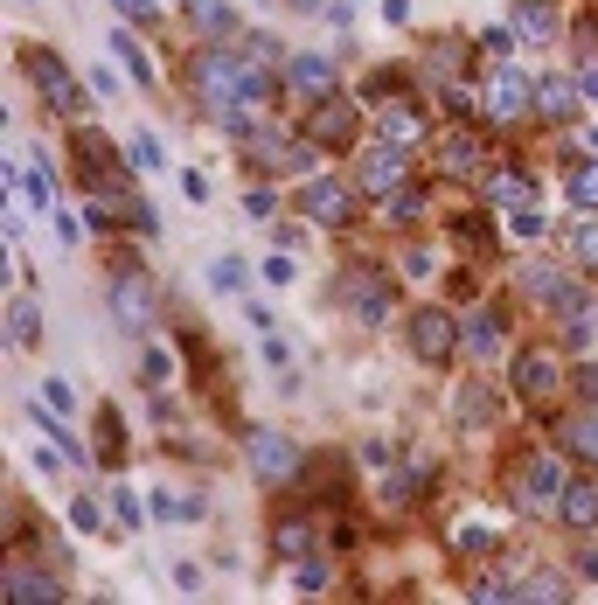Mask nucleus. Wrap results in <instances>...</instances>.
I'll return each mask as SVG.
<instances>
[{
    "label": "nucleus",
    "mask_w": 598,
    "mask_h": 605,
    "mask_svg": "<svg viewBox=\"0 0 598 605\" xmlns=\"http://www.w3.org/2000/svg\"><path fill=\"white\" fill-rule=\"evenodd\" d=\"M188 98H195L202 119L223 126V133H230L237 112H258V105H251V84H244V56H230L223 42L195 49V63H188Z\"/></svg>",
    "instance_id": "obj_1"
},
{
    "label": "nucleus",
    "mask_w": 598,
    "mask_h": 605,
    "mask_svg": "<svg viewBox=\"0 0 598 605\" xmlns=\"http://www.w3.org/2000/svg\"><path fill=\"white\" fill-rule=\"evenodd\" d=\"M508 390H515V404H529L536 418L557 411V404L571 397L564 348H557V341H529V348H515V362H508Z\"/></svg>",
    "instance_id": "obj_2"
},
{
    "label": "nucleus",
    "mask_w": 598,
    "mask_h": 605,
    "mask_svg": "<svg viewBox=\"0 0 598 605\" xmlns=\"http://www.w3.org/2000/svg\"><path fill=\"white\" fill-rule=\"evenodd\" d=\"M564 487H571V473H564V453H550V446H522L508 466V508L515 515H557Z\"/></svg>",
    "instance_id": "obj_3"
},
{
    "label": "nucleus",
    "mask_w": 598,
    "mask_h": 605,
    "mask_svg": "<svg viewBox=\"0 0 598 605\" xmlns=\"http://www.w3.org/2000/svg\"><path fill=\"white\" fill-rule=\"evenodd\" d=\"M14 63H21V77L42 91V105H49L56 119H77V112H84V84L70 77V63H63L49 42H14Z\"/></svg>",
    "instance_id": "obj_4"
},
{
    "label": "nucleus",
    "mask_w": 598,
    "mask_h": 605,
    "mask_svg": "<svg viewBox=\"0 0 598 605\" xmlns=\"http://www.w3.org/2000/svg\"><path fill=\"white\" fill-rule=\"evenodd\" d=\"M293 202H299V216H306L313 230H355L369 195H362L355 181H341V174H306L293 188Z\"/></svg>",
    "instance_id": "obj_5"
},
{
    "label": "nucleus",
    "mask_w": 598,
    "mask_h": 605,
    "mask_svg": "<svg viewBox=\"0 0 598 605\" xmlns=\"http://www.w3.org/2000/svg\"><path fill=\"white\" fill-rule=\"evenodd\" d=\"M334 300H341V313H348L355 327H383L390 306H397V279H390L383 265H348L341 286H334Z\"/></svg>",
    "instance_id": "obj_6"
},
{
    "label": "nucleus",
    "mask_w": 598,
    "mask_h": 605,
    "mask_svg": "<svg viewBox=\"0 0 598 605\" xmlns=\"http://www.w3.org/2000/svg\"><path fill=\"white\" fill-rule=\"evenodd\" d=\"M536 119V77L522 63H487V126L515 133Z\"/></svg>",
    "instance_id": "obj_7"
},
{
    "label": "nucleus",
    "mask_w": 598,
    "mask_h": 605,
    "mask_svg": "<svg viewBox=\"0 0 598 605\" xmlns=\"http://www.w3.org/2000/svg\"><path fill=\"white\" fill-rule=\"evenodd\" d=\"M404 348H411V362L446 369L452 355H459V320H452L446 306H418V313L404 320Z\"/></svg>",
    "instance_id": "obj_8"
},
{
    "label": "nucleus",
    "mask_w": 598,
    "mask_h": 605,
    "mask_svg": "<svg viewBox=\"0 0 598 605\" xmlns=\"http://www.w3.org/2000/svg\"><path fill=\"white\" fill-rule=\"evenodd\" d=\"M299 133L313 140V147H327V153H348L355 140H362V105L355 98H320V105H306V119H299Z\"/></svg>",
    "instance_id": "obj_9"
},
{
    "label": "nucleus",
    "mask_w": 598,
    "mask_h": 605,
    "mask_svg": "<svg viewBox=\"0 0 598 605\" xmlns=\"http://www.w3.org/2000/svg\"><path fill=\"white\" fill-rule=\"evenodd\" d=\"M404 181H418V174H411V147H390V140H376V147L355 153V188H362L369 202H390Z\"/></svg>",
    "instance_id": "obj_10"
},
{
    "label": "nucleus",
    "mask_w": 598,
    "mask_h": 605,
    "mask_svg": "<svg viewBox=\"0 0 598 605\" xmlns=\"http://www.w3.org/2000/svg\"><path fill=\"white\" fill-rule=\"evenodd\" d=\"M244 459H251V473H258V487H293L299 473H306V453H299L286 432H251L244 439Z\"/></svg>",
    "instance_id": "obj_11"
},
{
    "label": "nucleus",
    "mask_w": 598,
    "mask_h": 605,
    "mask_svg": "<svg viewBox=\"0 0 598 605\" xmlns=\"http://www.w3.org/2000/svg\"><path fill=\"white\" fill-rule=\"evenodd\" d=\"M432 167L446 174V181H459V188H473V181H487V140L473 133V126H452V133H439L432 140Z\"/></svg>",
    "instance_id": "obj_12"
},
{
    "label": "nucleus",
    "mask_w": 598,
    "mask_h": 605,
    "mask_svg": "<svg viewBox=\"0 0 598 605\" xmlns=\"http://www.w3.org/2000/svg\"><path fill=\"white\" fill-rule=\"evenodd\" d=\"M112 320H119L126 334H153V320H160V293H153L147 272H133V265L112 272Z\"/></svg>",
    "instance_id": "obj_13"
},
{
    "label": "nucleus",
    "mask_w": 598,
    "mask_h": 605,
    "mask_svg": "<svg viewBox=\"0 0 598 605\" xmlns=\"http://www.w3.org/2000/svg\"><path fill=\"white\" fill-rule=\"evenodd\" d=\"M592 334H598V300H592V286H571L564 300L550 306V341H557L564 355H585V348H592Z\"/></svg>",
    "instance_id": "obj_14"
},
{
    "label": "nucleus",
    "mask_w": 598,
    "mask_h": 605,
    "mask_svg": "<svg viewBox=\"0 0 598 605\" xmlns=\"http://www.w3.org/2000/svg\"><path fill=\"white\" fill-rule=\"evenodd\" d=\"M578 112H585V84L564 70H536V126L564 133V126H578Z\"/></svg>",
    "instance_id": "obj_15"
},
{
    "label": "nucleus",
    "mask_w": 598,
    "mask_h": 605,
    "mask_svg": "<svg viewBox=\"0 0 598 605\" xmlns=\"http://www.w3.org/2000/svg\"><path fill=\"white\" fill-rule=\"evenodd\" d=\"M320 550V501H299V508H279L272 515V557L279 564H299Z\"/></svg>",
    "instance_id": "obj_16"
},
{
    "label": "nucleus",
    "mask_w": 598,
    "mask_h": 605,
    "mask_svg": "<svg viewBox=\"0 0 598 605\" xmlns=\"http://www.w3.org/2000/svg\"><path fill=\"white\" fill-rule=\"evenodd\" d=\"M279 77L293 84V98H299V105H320V98H334V91H341V70H334V63H327L320 49H293Z\"/></svg>",
    "instance_id": "obj_17"
},
{
    "label": "nucleus",
    "mask_w": 598,
    "mask_h": 605,
    "mask_svg": "<svg viewBox=\"0 0 598 605\" xmlns=\"http://www.w3.org/2000/svg\"><path fill=\"white\" fill-rule=\"evenodd\" d=\"M0 592H7V605H49V599H63V578L56 571H35L21 550L0 564Z\"/></svg>",
    "instance_id": "obj_18"
},
{
    "label": "nucleus",
    "mask_w": 598,
    "mask_h": 605,
    "mask_svg": "<svg viewBox=\"0 0 598 605\" xmlns=\"http://www.w3.org/2000/svg\"><path fill=\"white\" fill-rule=\"evenodd\" d=\"M376 133L390 140V147H425L432 140V112L404 91V98H390V105H376Z\"/></svg>",
    "instance_id": "obj_19"
},
{
    "label": "nucleus",
    "mask_w": 598,
    "mask_h": 605,
    "mask_svg": "<svg viewBox=\"0 0 598 605\" xmlns=\"http://www.w3.org/2000/svg\"><path fill=\"white\" fill-rule=\"evenodd\" d=\"M501 341H508L501 306H480V313H466V320H459V355H466L473 369H487V362L501 355Z\"/></svg>",
    "instance_id": "obj_20"
},
{
    "label": "nucleus",
    "mask_w": 598,
    "mask_h": 605,
    "mask_svg": "<svg viewBox=\"0 0 598 605\" xmlns=\"http://www.w3.org/2000/svg\"><path fill=\"white\" fill-rule=\"evenodd\" d=\"M452 418H459V425H466V432H473V425H480V432H487V425H494V418H501V390H494V383H487V369H473V376H466V383H459V390H452Z\"/></svg>",
    "instance_id": "obj_21"
},
{
    "label": "nucleus",
    "mask_w": 598,
    "mask_h": 605,
    "mask_svg": "<svg viewBox=\"0 0 598 605\" xmlns=\"http://www.w3.org/2000/svg\"><path fill=\"white\" fill-rule=\"evenodd\" d=\"M564 293H571V272H557V265H543V258H529V265L515 272V300L536 306V313H550Z\"/></svg>",
    "instance_id": "obj_22"
},
{
    "label": "nucleus",
    "mask_w": 598,
    "mask_h": 605,
    "mask_svg": "<svg viewBox=\"0 0 598 605\" xmlns=\"http://www.w3.org/2000/svg\"><path fill=\"white\" fill-rule=\"evenodd\" d=\"M487 202L494 209H522V202H536V181H529V167L522 160H508V167H487Z\"/></svg>",
    "instance_id": "obj_23"
},
{
    "label": "nucleus",
    "mask_w": 598,
    "mask_h": 605,
    "mask_svg": "<svg viewBox=\"0 0 598 605\" xmlns=\"http://www.w3.org/2000/svg\"><path fill=\"white\" fill-rule=\"evenodd\" d=\"M557 522H564V529H578V536H585V529H598V480H571V487H564Z\"/></svg>",
    "instance_id": "obj_24"
},
{
    "label": "nucleus",
    "mask_w": 598,
    "mask_h": 605,
    "mask_svg": "<svg viewBox=\"0 0 598 605\" xmlns=\"http://www.w3.org/2000/svg\"><path fill=\"white\" fill-rule=\"evenodd\" d=\"M181 7H188V21H195L202 42H230L237 35V7L230 0H181Z\"/></svg>",
    "instance_id": "obj_25"
},
{
    "label": "nucleus",
    "mask_w": 598,
    "mask_h": 605,
    "mask_svg": "<svg viewBox=\"0 0 598 605\" xmlns=\"http://www.w3.org/2000/svg\"><path fill=\"white\" fill-rule=\"evenodd\" d=\"M35 341H42V306L28 293H14L7 300V348H35Z\"/></svg>",
    "instance_id": "obj_26"
},
{
    "label": "nucleus",
    "mask_w": 598,
    "mask_h": 605,
    "mask_svg": "<svg viewBox=\"0 0 598 605\" xmlns=\"http://www.w3.org/2000/svg\"><path fill=\"white\" fill-rule=\"evenodd\" d=\"M564 244H571V265L598 279V209H585V216H578V223L564 230Z\"/></svg>",
    "instance_id": "obj_27"
},
{
    "label": "nucleus",
    "mask_w": 598,
    "mask_h": 605,
    "mask_svg": "<svg viewBox=\"0 0 598 605\" xmlns=\"http://www.w3.org/2000/svg\"><path fill=\"white\" fill-rule=\"evenodd\" d=\"M508 21H515V35H522V42H550V35H557L550 0H515V14H508Z\"/></svg>",
    "instance_id": "obj_28"
},
{
    "label": "nucleus",
    "mask_w": 598,
    "mask_h": 605,
    "mask_svg": "<svg viewBox=\"0 0 598 605\" xmlns=\"http://www.w3.org/2000/svg\"><path fill=\"white\" fill-rule=\"evenodd\" d=\"M564 453H578V459L598 473V411H592V404H585V411L564 425Z\"/></svg>",
    "instance_id": "obj_29"
},
{
    "label": "nucleus",
    "mask_w": 598,
    "mask_h": 605,
    "mask_svg": "<svg viewBox=\"0 0 598 605\" xmlns=\"http://www.w3.org/2000/svg\"><path fill=\"white\" fill-rule=\"evenodd\" d=\"M425 209H432L425 181H404V188H397V195L383 202V216H390V223H404V230H411V223H425Z\"/></svg>",
    "instance_id": "obj_30"
},
{
    "label": "nucleus",
    "mask_w": 598,
    "mask_h": 605,
    "mask_svg": "<svg viewBox=\"0 0 598 605\" xmlns=\"http://www.w3.org/2000/svg\"><path fill=\"white\" fill-rule=\"evenodd\" d=\"M452 550L473 564V557H501V529H487V522H459L452 529Z\"/></svg>",
    "instance_id": "obj_31"
},
{
    "label": "nucleus",
    "mask_w": 598,
    "mask_h": 605,
    "mask_svg": "<svg viewBox=\"0 0 598 605\" xmlns=\"http://www.w3.org/2000/svg\"><path fill=\"white\" fill-rule=\"evenodd\" d=\"M98 439H105V466H126V453H133V446H126V418H119V411H112V404H98Z\"/></svg>",
    "instance_id": "obj_32"
},
{
    "label": "nucleus",
    "mask_w": 598,
    "mask_h": 605,
    "mask_svg": "<svg viewBox=\"0 0 598 605\" xmlns=\"http://www.w3.org/2000/svg\"><path fill=\"white\" fill-rule=\"evenodd\" d=\"M564 195H571V209L585 216V209H598V160H578L571 174H564Z\"/></svg>",
    "instance_id": "obj_33"
},
{
    "label": "nucleus",
    "mask_w": 598,
    "mask_h": 605,
    "mask_svg": "<svg viewBox=\"0 0 598 605\" xmlns=\"http://www.w3.org/2000/svg\"><path fill=\"white\" fill-rule=\"evenodd\" d=\"M452 244H459V251H487V244H494V223H487L480 209H466V216H452Z\"/></svg>",
    "instance_id": "obj_34"
},
{
    "label": "nucleus",
    "mask_w": 598,
    "mask_h": 605,
    "mask_svg": "<svg viewBox=\"0 0 598 605\" xmlns=\"http://www.w3.org/2000/svg\"><path fill=\"white\" fill-rule=\"evenodd\" d=\"M543 230H550V223H543V209H536V202L508 209V237H515V244H543Z\"/></svg>",
    "instance_id": "obj_35"
},
{
    "label": "nucleus",
    "mask_w": 598,
    "mask_h": 605,
    "mask_svg": "<svg viewBox=\"0 0 598 605\" xmlns=\"http://www.w3.org/2000/svg\"><path fill=\"white\" fill-rule=\"evenodd\" d=\"M126 160H133V174H160V167H167V147H160L153 133H140V140H126Z\"/></svg>",
    "instance_id": "obj_36"
},
{
    "label": "nucleus",
    "mask_w": 598,
    "mask_h": 605,
    "mask_svg": "<svg viewBox=\"0 0 598 605\" xmlns=\"http://www.w3.org/2000/svg\"><path fill=\"white\" fill-rule=\"evenodd\" d=\"M244 56H251L258 70H286V49H279L265 28H251V35H244Z\"/></svg>",
    "instance_id": "obj_37"
},
{
    "label": "nucleus",
    "mask_w": 598,
    "mask_h": 605,
    "mask_svg": "<svg viewBox=\"0 0 598 605\" xmlns=\"http://www.w3.org/2000/svg\"><path fill=\"white\" fill-rule=\"evenodd\" d=\"M14 188L35 202V209H49V167L42 160H28V167H14Z\"/></svg>",
    "instance_id": "obj_38"
},
{
    "label": "nucleus",
    "mask_w": 598,
    "mask_h": 605,
    "mask_svg": "<svg viewBox=\"0 0 598 605\" xmlns=\"http://www.w3.org/2000/svg\"><path fill=\"white\" fill-rule=\"evenodd\" d=\"M105 508H112V501H98V494H77V501H70V529L98 536V529H105Z\"/></svg>",
    "instance_id": "obj_39"
},
{
    "label": "nucleus",
    "mask_w": 598,
    "mask_h": 605,
    "mask_svg": "<svg viewBox=\"0 0 598 605\" xmlns=\"http://www.w3.org/2000/svg\"><path fill=\"white\" fill-rule=\"evenodd\" d=\"M112 49H119V63H126V70H133V84H153V63H147V49H140V42H133V35H126V28H119V35H112Z\"/></svg>",
    "instance_id": "obj_40"
},
{
    "label": "nucleus",
    "mask_w": 598,
    "mask_h": 605,
    "mask_svg": "<svg viewBox=\"0 0 598 605\" xmlns=\"http://www.w3.org/2000/svg\"><path fill=\"white\" fill-rule=\"evenodd\" d=\"M244 279H251L244 258H216V265H209V286H216V293H244Z\"/></svg>",
    "instance_id": "obj_41"
},
{
    "label": "nucleus",
    "mask_w": 598,
    "mask_h": 605,
    "mask_svg": "<svg viewBox=\"0 0 598 605\" xmlns=\"http://www.w3.org/2000/svg\"><path fill=\"white\" fill-rule=\"evenodd\" d=\"M42 404H49L56 418H77V390H70L63 376H49V383H42Z\"/></svg>",
    "instance_id": "obj_42"
},
{
    "label": "nucleus",
    "mask_w": 598,
    "mask_h": 605,
    "mask_svg": "<svg viewBox=\"0 0 598 605\" xmlns=\"http://www.w3.org/2000/svg\"><path fill=\"white\" fill-rule=\"evenodd\" d=\"M439 105H446V119H459V126H473V112H480V105H473V91H459V84H446V91H439Z\"/></svg>",
    "instance_id": "obj_43"
},
{
    "label": "nucleus",
    "mask_w": 598,
    "mask_h": 605,
    "mask_svg": "<svg viewBox=\"0 0 598 605\" xmlns=\"http://www.w3.org/2000/svg\"><path fill=\"white\" fill-rule=\"evenodd\" d=\"M112 529H119V536H133V529H140V501H133L126 487L112 494Z\"/></svg>",
    "instance_id": "obj_44"
},
{
    "label": "nucleus",
    "mask_w": 598,
    "mask_h": 605,
    "mask_svg": "<svg viewBox=\"0 0 598 605\" xmlns=\"http://www.w3.org/2000/svg\"><path fill=\"white\" fill-rule=\"evenodd\" d=\"M244 209H251V216H272V209H279V188H272V181H251V188H244Z\"/></svg>",
    "instance_id": "obj_45"
},
{
    "label": "nucleus",
    "mask_w": 598,
    "mask_h": 605,
    "mask_svg": "<svg viewBox=\"0 0 598 605\" xmlns=\"http://www.w3.org/2000/svg\"><path fill=\"white\" fill-rule=\"evenodd\" d=\"M571 397H578V404H592V411H598V362H585V369L571 376Z\"/></svg>",
    "instance_id": "obj_46"
},
{
    "label": "nucleus",
    "mask_w": 598,
    "mask_h": 605,
    "mask_svg": "<svg viewBox=\"0 0 598 605\" xmlns=\"http://www.w3.org/2000/svg\"><path fill=\"white\" fill-rule=\"evenodd\" d=\"M480 49H487V56H494V63H515V42H508V35H501V28H487V35H480Z\"/></svg>",
    "instance_id": "obj_47"
},
{
    "label": "nucleus",
    "mask_w": 598,
    "mask_h": 605,
    "mask_svg": "<svg viewBox=\"0 0 598 605\" xmlns=\"http://www.w3.org/2000/svg\"><path fill=\"white\" fill-rule=\"evenodd\" d=\"M404 279H432V251H425V244L404 251Z\"/></svg>",
    "instance_id": "obj_48"
},
{
    "label": "nucleus",
    "mask_w": 598,
    "mask_h": 605,
    "mask_svg": "<svg viewBox=\"0 0 598 605\" xmlns=\"http://www.w3.org/2000/svg\"><path fill=\"white\" fill-rule=\"evenodd\" d=\"M112 7H119L126 21H153V14H160V0H112Z\"/></svg>",
    "instance_id": "obj_49"
},
{
    "label": "nucleus",
    "mask_w": 598,
    "mask_h": 605,
    "mask_svg": "<svg viewBox=\"0 0 598 605\" xmlns=\"http://www.w3.org/2000/svg\"><path fill=\"white\" fill-rule=\"evenodd\" d=\"M578 49H585V63L598 56V14H585V21H578Z\"/></svg>",
    "instance_id": "obj_50"
},
{
    "label": "nucleus",
    "mask_w": 598,
    "mask_h": 605,
    "mask_svg": "<svg viewBox=\"0 0 598 605\" xmlns=\"http://www.w3.org/2000/svg\"><path fill=\"white\" fill-rule=\"evenodd\" d=\"M578 578H585V585H598V543H585V550H578Z\"/></svg>",
    "instance_id": "obj_51"
},
{
    "label": "nucleus",
    "mask_w": 598,
    "mask_h": 605,
    "mask_svg": "<svg viewBox=\"0 0 598 605\" xmlns=\"http://www.w3.org/2000/svg\"><path fill=\"white\" fill-rule=\"evenodd\" d=\"M140 376H153V383L167 376V355H160V348H147V355H140Z\"/></svg>",
    "instance_id": "obj_52"
},
{
    "label": "nucleus",
    "mask_w": 598,
    "mask_h": 605,
    "mask_svg": "<svg viewBox=\"0 0 598 605\" xmlns=\"http://www.w3.org/2000/svg\"><path fill=\"white\" fill-rule=\"evenodd\" d=\"M578 84H585V98H592V105H598V56H592V63H585V70H578Z\"/></svg>",
    "instance_id": "obj_53"
},
{
    "label": "nucleus",
    "mask_w": 598,
    "mask_h": 605,
    "mask_svg": "<svg viewBox=\"0 0 598 605\" xmlns=\"http://www.w3.org/2000/svg\"><path fill=\"white\" fill-rule=\"evenodd\" d=\"M293 7H299V14H313V7H320V0H293Z\"/></svg>",
    "instance_id": "obj_54"
},
{
    "label": "nucleus",
    "mask_w": 598,
    "mask_h": 605,
    "mask_svg": "<svg viewBox=\"0 0 598 605\" xmlns=\"http://www.w3.org/2000/svg\"><path fill=\"white\" fill-rule=\"evenodd\" d=\"M585 147H592V153H598V126H592V133H585Z\"/></svg>",
    "instance_id": "obj_55"
},
{
    "label": "nucleus",
    "mask_w": 598,
    "mask_h": 605,
    "mask_svg": "<svg viewBox=\"0 0 598 605\" xmlns=\"http://www.w3.org/2000/svg\"><path fill=\"white\" fill-rule=\"evenodd\" d=\"M21 7H42V0H21Z\"/></svg>",
    "instance_id": "obj_56"
},
{
    "label": "nucleus",
    "mask_w": 598,
    "mask_h": 605,
    "mask_svg": "<svg viewBox=\"0 0 598 605\" xmlns=\"http://www.w3.org/2000/svg\"><path fill=\"white\" fill-rule=\"evenodd\" d=\"M550 7H557V0H550Z\"/></svg>",
    "instance_id": "obj_57"
}]
</instances>
